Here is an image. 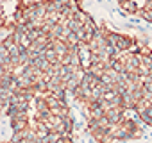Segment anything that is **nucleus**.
<instances>
[{
  "instance_id": "nucleus-1",
  "label": "nucleus",
  "mask_w": 152,
  "mask_h": 143,
  "mask_svg": "<svg viewBox=\"0 0 152 143\" xmlns=\"http://www.w3.org/2000/svg\"><path fill=\"white\" fill-rule=\"evenodd\" d=\"M120 9L124 11V15H136L140 11L134 0H120Z\"/></svg>"
},
{
  "instance_id": "nucleus-2",
  "label": "nucleus",
  "mask_w": 152,
  "mask_h": 143,
  "mask_svg": "<svg viewBox=\"0 0 152 143\" xmlns=\"http://www.w3.org/2000/svg\"><path fill=\"white\" fill-rule=\"evenodd\" d=\"M118 2H120V0H118Z\"/></svg>"
}]
</instances>
